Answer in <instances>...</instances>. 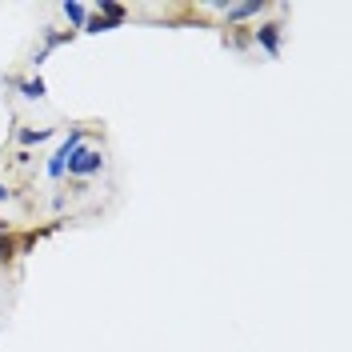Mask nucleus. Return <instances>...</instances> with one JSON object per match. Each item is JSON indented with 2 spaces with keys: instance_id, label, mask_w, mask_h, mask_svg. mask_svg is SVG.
I'll return each mask as SVG.
<instances>
[{
  "instance_id": "obj_9",
  "label": "nucleus",
  "mask_w": 352,
  "mask_h": 352,
  "mask_svg": "<svg viewBox=\"0 0 352 352\" xmlns=\"http://www.w3.org/2000/svg\"><path fill=\"white\" fill-rule=\"evenodd\" d=\"M12 256H16V241L8 232H0V264H8Z\"/></svg>"
},
{
  "instance_id": "obj_6",
  "label": "nucleus",
  "mask_w": 352,
  "mask_h": 352,
  "mask_svg": "<svg viewBox=\"0 0 352 352\" xmlns=\"http://www.w3.org/2000/svg\"><path fill=\"white\" fill-rule=\"evenodd\" d=\"M65 16H68L72 24H80V28H85V21H88V8L80 4V0H65Z\"/></svg>"
},
{
  "instance_id": "obj_11",
  "label": "nucleus",
  "mask_w": 352,
  "mask_h": 352,
  "mask_svg": "<svg viewBox=\"0 0 352 352\" xmlns=\"http://www.w3.org/2000/svg\"><path fill=\"white\" fill-rule=\"evenodd\" d=\"M12 197V192H8V188H4V184H0V204H4V200Z\"/></svg>"
},
{
  "instance_id": "obj_1",
  "label": "nucleus",
  "mask_w": 352,
  "mask_h": 352,
  "mask_svg": "<svg viewBox=\"0 0 352 352\" xmlns=\"http://www.w3.org/2000/svg\"><path fill=\"white\" fill-rule=\"evenodd\" d=\"M68 176H76V180H88V176H96L104 168V156L96 153V148H76V153L68 156Z\"/></svg>"
},
{
  "instance_id": "obj_4",
  "label": "nucleus",
  "mask_w": 352,
  "mask_h": 352,
  "mask_svg": "<svg viewBox=\"0 0 352 352\" xmlns=\"http://www.w3.org/2000/svg\"><path fill=\"white\" fill-rule=\"evenodd\" d=\"M220 8H224L232 21H244V16H256V12H261L264 0H248V4H220Z\"/></svg>"
},
{
  "instance_id": "obj_7",
  "label": "nucleus",
  "mask_w": 352,
  "mask_h": 352,
  "mask_svg": "<svg viewBox=\"0 0 352 352\" xmlns=\"http://www.w3.org/2000/svg\"><path fill=\"white\" fill-rule=\"evenodd\" d=\"M16 88H21V92H24V96H28V100H41L44 92H48V88H44V80H41V76H36V80H21V85H16Z\"/></svg>"
},
{
  "instance_id": "obj_8",
  "label": "nucleus",
  "mask_w": 352,
  "mask_h": 352,
  "mask_svg": "<svg viewBox=\"0 0 352 352\" xmlns=\"http://www.w3.org/2000/svg\"><path fill=\"white\" fill-rule=\"evenodd\" d=\"M52 136V129H24L21 132V144H44Z\"/></svg>"
},
{
  "instance_id": "obj_10",
  "label": "nucleus",
  "mask_w": 352,
  "mask_h": 352,
  "mask_svg": "<svg viewBox=\"0 0 352 352\" xmlns=\"http://www.w3.org/2000/svg\"><path fill=\"white\" fill-rule=\"evenodd\" d=\"M109 28H116V24L104 21V16H88L85 21V32H109Z\"/></svg>"
},
{
  "instance_id": "obj_5",
  "label": "nucleus",
  "mask_w": 352,
  "mask_h": 352,
  "mask_svg": "<svg viewBox=\"0 0 352 352\" xmlns=\"http://www.w3.org/2000/svg\"><path fill=\"white\" fill-rule=\"evenodd\" d=\"M96 16L120 24V21H124V4H116V0H100V12H96Z\"/></svg>"
},
{
  "instance_id": "obj_2",
  "label": "nucleus",
  "mask_w": 352,
  "mask_h": 352,
  "mask_svg": "<svg viewBox=\"0 0 352 352\" xmlns=\"http://www.w3.org/2000/svg\"><path fill=\"white\" fill-rule=\"evenodd\" d=\"M80 140H85V132H80V129H72V132H68V140L60 144V148H56V153H52V160H48V176H52V180H60V176H65L68 156H72L76 148H80Z\"/></svg>"
},
{
  "instance_id": "obj_3",
  "label": "nucleus",
  "mask_w": 352,
  "mask_h": 352,
  "mask_svg": "<svg viewBox=\"0 0 352 352\" xmlns=\"http://www.w3.org/2000/svg\"><path fill=\"white\" fill-rule=\"evenodd\" d=\"M256 44H261L264 52L276 56V52H280V24H261V28H256Z\"/></svg>"
}]
</instances>
